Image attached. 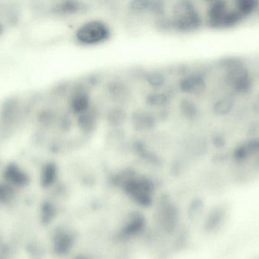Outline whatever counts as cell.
<instances>
[{
	"instance_id": "1",
	"label": "cell",
	"mask_w": 259,
	"mask_h": 259,
	"mask_svg": "<svg viewBox=\"0 0 259 259\" xmlns=\"http://www.w3.org/2000/svg\"><path fill=\"white\" fill-rule=\"evenodd\" d=\"M5 180L13 187H24L28 184V176L16 166L11 165L4 173Z\"/></svg>"
},
{
	"instance_id": "2",
	"label": "cell",
	"mask_w": 259,
	"mask_h": 259,
	"mask_svg": "<svg viewBox=\"0 0 259 259\" xmlns=\"http://www.w3.org/2000/svg\"><path fill=\"white\" fill-rule=\"evenodd\" d=\"M99 24H91L88 25V27H85L83 30H82V35L88 34V40L89 41H98V40L101 39L102 36L103 35V31L104 29L101 27V26L98 25ZM86 36V38H88Z\"/></svg>"
},
{
	"instance_id": "3",
	"label": "cell",
	"mask_w": 259,
	"mask_h": 259,
	"mask_svg": "<svg viewBox=\"0 0 259 259\" xmlns=\"http://www.w3.org/2000/svg\"><path fill=\"white\" fill-rule=\"evenodd\" d=\"M15 187L7 182L0 183V202L3 204L9 203L15 197Z\"/></svg>"
}]
</instances>
